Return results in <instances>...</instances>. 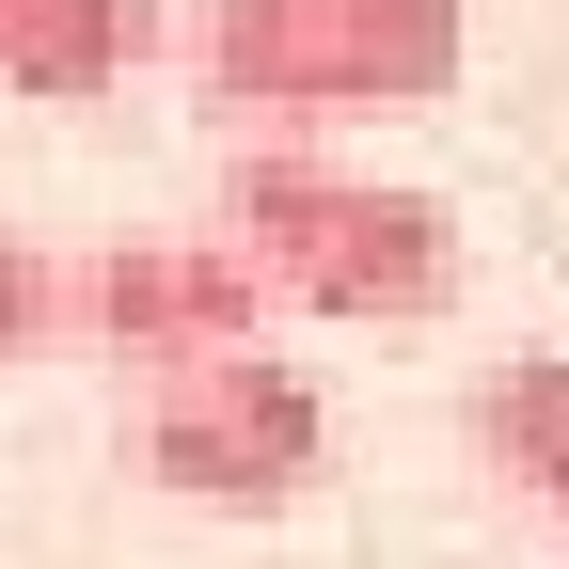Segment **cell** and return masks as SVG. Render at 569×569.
<instances>
[{
	"instance_id": "obj_7",
	"label": "cell",
	"mask_w": 569,
	"mask_h": 569,
	"mask_svg": "<svg viewBox=\"0 0 569 569\" xmlns=\"http://www.w3.org/2000/svg\"><path fill=\"white\" fill-rule=\"evenodd\" d=\"M32 348H63V253L0 222V365H32Z\"/></svg>"
},
{
	"instance_id": "obj_6",
	"label": "cell",
	"mask_w": 569,
	"mask_h": 569,
	"mask_svg": "<svg viewBox=\"0 0 569 569\" xmlns=\"http://www.w3.org/2000/svg\"><path fill=\"white\" fill-rule=\"evenodd\" d=\"M475 459L538 507H569V348H507L475 380Z\"/></svg>"
},
{
	"instance_id": "obj_1",
	"label": "cell",
	"mask_w": 569,
	"mask_h": 569,
	"mask_svg": "<svg viewBox=\"0 0 569 569\" xmlns=\"http://www.w3.org/2000/svg\"><path fill=\"white\" fill-rule=\"evenodd\" d=\"M190 96L222 142H348L459 80V0H190Z\"/></svg>"
},
{
	"instance_id": "obj_2",
	"label": "cell",
	"mask_w": 569,
	"mask_h": 569,
	"mask_svg": "<svg viewBox=\"0 0 569 569\" xmlns=\"http://www.w3.org/2000/svg\"><path fill=\"white\" fill-rule=\"evenodd\" d=\"M206 238H238V269L301 317H443L459 301V222L427 190L332 159V142H238Z\"/></svg>"
},
{
	"instance_id": "obj_4",
	"label": "cell",
	"mask_w": 569,
	"mask_h": 569,
	"mask_svg": "<svg viewBox=\"0 0 569 569\" xmlns=\"http://www.w3.org/2000/svg\"><path fill=\"white\" fill-rule=\"evenodd\" d=\"M253 317H269V284L206 222H142V238L63 253V348H96V365H127V380L206 365V348H253Z\"/></svg>"
},
{
	"instance_id": "obj_5",
	"label": "cell",
	"mask_w": 569,
	"mask_h": 569,
	"mask_svg": "<svg viewBox=\"0 0 569 569\" xmlns=\"http://www.w3.org/2000/svg\"><path fill=\"white\" fill-rule=\"evenodd\" d=\"M142 48H159V17H142V0H32L17 32H0V96L80 111V96H111V80H127Z\"/></svg>"
},
{
	"instance_id": "obj_8",
	"label": "cell",
	"mask_w": 569,
	"mask_h": 569,
	"mask_svg": "<svg viewBox=\"0 0 569 569\" xmlns=\"http://www.w3.org/2000/svg\"><path fill=\"white\" fill-rule=\"evenodd\" d=\"M17 17H32V0H0V32H17Z\"/></svg>"
},
{
	"instance_id": "obj_3",
	"label": "cell",
	"mask_w": 569,
	"mask_h": 569,
	"mask_svg": "<svg viewBox=\"0 0 569 569\" xmlns=\"http://www.w3.org/2000/svg\"><path fill=\"white\" fill-rule=\"evenodd\" d=\"M127 459L174 507H301L332 475V411L284 348H206V365L127 380Z\"/></svg>"
}]
</instances>
